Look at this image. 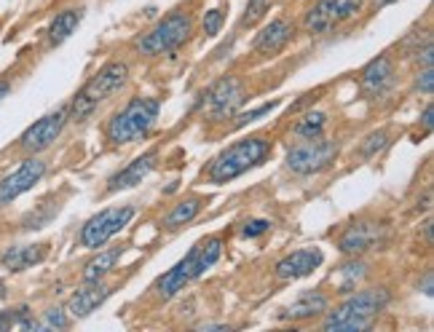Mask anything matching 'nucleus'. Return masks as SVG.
I'll return each mask as SVG.
<instances>
[{
    "instance_id": "36",
    "label": "nucleus",
    "mask_w": 434,
    "mask_h": 332,
    "mask_svg": "<svg viewBox=\"0 0 434 332\" xmlns=\"http://www.w3.org/2000/svg\"><path fill=\"white\" fill-rule=\"evenodd\" d=\"M8 89H11V86H8V81H0V102H3V97L8 94Z\"/></svg>"
},
{
    "instance_id": "22",
    "label": "nucleus",
    "mask_w": 434,
    "mask_h": 332,
    "mask_svg": "<svg viewBox=\"0 0 434 332\" xmlns=\"http://www.w3.org/2000/svg\"><path fill=\"white\" fill-rule=\"evenodd\" d=\"M367 276V265L362 263V260H354V263H346L344 268L338 271V276H332V282H335V287L338 292H354V289L360 287V282Z\"/></svg>"
},
{
    "instance_id": "34",
    "label": "nucleus",
    "mask_w": 434,
    "mask_h": 332,
    "mask_svg": "<svg viewBox=\"0 0 434 332\" xmlns=\"http://www.w3.org/2000/svg\"><path fill=\"white\" fill-rule=\"evenodd\" d=\"M432 116H434V107L426 105V110H423V126L426 129H432Z\"/></svg>"
},
{
    "instance_id": "3",
    "label": "nucleus",
    "mask_w": 434,
    "mask_h": 332,
    "mask_svg": "<svg viewBox=\"0 0 434 332\" xmlns=\"http://www.w3.org/2000/svg\"><path fill=\"white\" fill-rule=\"evenodd\" d=\"M129 81V64L126 62H107L105 67L91 76V81L73 97V102L67 105L73 121H86L97 107L105 99H110L116 91H121Z\"/></svg>"
},
{
    "instance_id": "10",
    "label": "nucleus",
    "mask_w": 434,
    "mask_h": 332,
    "mask_svg": "<svg viewBox=\"0 0 434 332\" xmlns=\"http://www.w3.org/2000/svg\"><path fill=\"white\" fill-rule=\"evenodd\" d=\"M244 97H247V91H244L239 78L228 76L204 91L198 107H201L204 113H210L215 121H220V118H231V116L244 105Z\"/></svg>"
},
{
    "instance_id": "19",
    "label": "nucleus",
    "mask_w": 434,
    "mask_h": 332,
    "mask_svg": "<svg viewBox=\"0 0 434 332\" xmlns=\"http://www.w3.org/2000/svg\"><path fill=\"white\" fill-rule=\"evenodd\" d=\"M322 311H327V295H322V292H303L298 300L290 303L279 317L292 319V321H303V319L319 317Z\"/></svg>"
},
{
    "instance_id": "25",
    "label": "nucleus",
    "mask_w": 434,
    "mask_h": 332,
    "mask_svg": "<svg viewBox=\"0 0 434 332\" xmlns=\"http://www.w3.org/2000/svg\"><path fill=\"white\" fill-rule=\"evenodd\" d=\"M41 330L38 321L30 319V308H16V311H6L0 314V330Z\"/></svg>"
},
{
    "instance_id": "15",
    "label": "nucleus",
    "mask_w": 434,
    "mask_h": 332,
    "mask_svg": "<svg viewBox=\"0 0 434 332\" xmlns=\"http://www.w3.org/2000/svg\"><path fill=\"white\" fill-rule=\"evenodd\" d=\"M156 158H158V153L150 151L145 155H140L135 158L129 166H123L121 172H116L110 180H107V191L110 193H116V191H126V188H135L137 182H142L148 177L150 172H153V166H156Z\"/></svg>"
},
{
    "instance_id": "5",
    "label": "nucleus",
    "mask_w": 434,
    "mask_h": 332,
    "mask_svg": "<svg viewBox=\"0 0 434 332\" xmlns=\"http://www.w3.org/2000/svg\"><path fill=\"white\" fill-rule=\"evenodd\" d=\"M161 102L156 97H137L107 121V139L113 145H129L148 134L158 121Z\"/></svg>"
},
{
    "instance_id": "13",
    "label": "nucleus",
    "mask_w": 434,
    "mask_h": 332,
    "mask_svg": "<svg viewBox=\"0 0 434 332\" xmlns=\"http://www.w3.org/2000/svg\"><path fill=\"white\" fill-rule=\"evenodd\" d=\"M386 242V226H381V223H373V220H360V223H354V226L346 228V233L341 236V252L344 255H362V252H367V249H375V247H381V244Z\"/></svg>"
},
{
    "instance_id": "37",
    "label": "nucleus",
    "mask_w": 434,
    "mask_h": 332,
    "mask_svg": "<svg viewBox=\"0 0 434 332\" xmlns=\"http://www.w3.org/2000/svg\"><path fill=\"white\" fill-rule=\"evenodd\" d=\"M201 330H228V327L225 324H204Z\"/></svg>"
},
{
    "instance_id": "26",
    "label": "nucleus",
    "mask_w": 434,
    "mask_h": 332,
    "mask_svg": "<svg viewBox=\"0 0 434 332\" xmlns=\"http://www.w3.org/2000/svg\"><path fill=\"white\" fill-rule=\"evenodd\" d=\"M325 123H327V116L325 113H308L306 118H300L298 126H295V137L300 139H314V137H322L325 132Z\"/></svg>"
},
{
    "instance_id": "28",
    "label": "nucleus",
    "mask_w": 434,
    "mask_h": 332,
    "mask_svg": "<svg viewBox=\"0 0 434 332\" xmlns=\"http://www.w3.org/2000/svg\"><path fill=\"white\" fill-rule=\"evenodd\" d=\"M67 324H70V317H67L62 308H48L43 321H38L41 330H65Z\"/></svg>"
},
{
    "instance_id": "20",
    "label": "nucleus",
    "mask_w": 434,
    "mask_h": 332,
    "mask_svg": "<svg viewBox=\"0 0 434 332\" xmlns=\"http://www.w3.org/2000/svg\"><path fill=\"white\" fill-rule=\"evenodd\" d=\"M48 252L46 244H30V247H11L6 255H3V265L8 271H25L35 263H41Z\"/></svg>"
},
{
    "instance_id": "27",
    "label": "nucleus",
    "mask_w": 434,
    "mask_h": 332,
    "mask_svg": "<svg viewBox=\"0 0 434 332\" xmlns=\"http://www.w3.org/2000/svg\"><path fill=\"white\" fill-rule=\"evenodd\" d=\"M269 11V0H250L247 3V11L241 16V27H255Z\"/></svg>"
},
{
    "instance_id": "16",
    "label": "nucleus",
    "mask_w": 434,
    "mask_h": 332,
    "mask_svg": "<svg viewBox=\"0 0 434 332\" xmlns=\"http://www.w3.org/2000/svg\"><path fill=\"white\" fill-rule=\"evenodd\" d=\"M110 292L113 289L107 287L105 282H100V279H94V282H86V287H81L75 292L70 303H67V311L73 314V317H89L91 311H97L102 303L110 298Z\"/></svg>"
},
{
    "instance_id": "33",
    "label": "nucleus",
    "mask_w": 434,
    "mask_h": 332,
    "mask_svg": "<svg viewBox=\"0 0 434 332\" xmlns=\"http://www.w3.org/2000/svg\"><path fill=\"white\" fill-rule=\"evenodd\" d=\"M416 89L423 91V94H432V91H434V70H432V67H423V73H419Z\"/></svg>"
},
{
    "instance_id": "31",
    "label": "nucleus",
    "mask_w": 434,
    "mask_h": 332,
    "mask_svg": "<svg viewBox=\"0 0 434 332\" xmlns=\"http://www.w3.org/2000/svg\"><path fill=\"white\" fill-rule=\"evenodd\" d=\"M276 107V102H266V105H260L257 110H250V113H244V116H239V121H236V126H247V123L257 121L260 116H266V113H271Z\"/></svg>"
},
{
    "instance_id": "17",
    "label": "nucleus",
    "mask_w": 434,
    "mask_h": 332,
    "mask_svg": "<svg viewBox=\"0 0 434 332\" xmlns=\"http://www.w3.org/2000/svg\"><path fill=\"white\" fill-rule=\"evenodd\" d=\"M394 83V64L389 57H378L365 70H362V91L367 97H381L386 94Z\"/></svg>"
},
{
    "instance_id": "9",
    "label": "nucleus",
    "mask_w": 434,
    "mask_h": 332,
    "mask_svg": "<svg viewBox=\"0 0 434 332\" xmlns=\"http://www.w3.org/2000/svg\"><path fill=\"white\" fill-rule=\"evenodd\" d=\"M362 11V0H316L314 6L306 11V30L311 35L330 32L332 27L344 25L348 19Z\"/></svg>"
},
{
    "instance_id": "4",
    "label": "nucleus",
    "mask_w": 434,
    "mask_h": 332,
    "mask_svg": "<svg viewBox=\"0 0 434 332\" xmlns=\"http://www.w3.org/2000/svg\"><path fill=\"white\" fill-rule=\"evenodd\" d=\"M269 153H271L269 139H263V137H247V139L233 142L231 148H225V151L212 161V166L207 169V174H210L212 182L223 185V182L236 180L239 174L250 172L255 166H260L269 158Z\"/></svg>"
},
{
    "instance_id": "35",
    "label": "nucleus",
    "mask_w": 434,
    "mask_h": 332,
    "mask_svg": "<svg viewBox=\"0 0 434 332\" xmlns=\"http://www.w3.org/2000/svg\"><path fill=\"white\" fill-rule=\"evenodd\" d=\"M423 292H426V295H432V271L426 273V279H423Z\"/></svg>"
},
{
    "instance_id": "23",
    "label": "nucleus",
    "mask_w": 434,
    "mask_h": 332,
    "mask_svg": "<svg viewBox=\"0 0 434 332\" xmlns=\"http://www.w3.org/2000/svg\"><path fill=\"white\" fill-rule=\"evenodd\" d=\"M121 247L116 249H105V252H100L97 257H91L89 263H86V268H83V282H94V279H102L113 265H116V260L121 257Z\"/></svg>"
},
{
    "instance_id": "29",
    "label": "nucleus",
    "mask_w": 434,
    "mask_h": 332,
    "mask_svg": "<svg viewBox=\"0 0 434 332\" xmlns=\"http://www.w3.org/2000/svg\"><path fill=\"white\" fill-rule=\"evenodd\" d=\"M381 148H386V132H375V134L367 137V142L362 145V155L370 158V155H375Z\"/></svg>"
},
{
    "instance_id": "21",
    "label": "nucleus",
    "mask_w": 434,
    "mask_h": 332,
    "mask_svg": "<svg viewBox=\"0 0 434 332\" xmlns=\"http://www.w3.org/2000/svg\"><path fill=\"white\" fill-rule=\"evenodd\" d=\"M78 25H81V8H67V11H62V14L54 16V22H51V27H48V41H51V46L65 43V41L75 32Z\"/></svg>"
},
{
    "instance_id": "14",
    "label": "nucleus",
    "mask_w": 434,
    "mask_h": 332,
    "mask_svg": "<svg viewBox=\"0 0 434 332\" xmlns=\"http://www.w3.org/2000/svg\"><path fill=\"white\" fill-rule=\"evenodd\" d=\"M322 249H298L292 255H287L285 260L276 263V276L282 282H295V279H303L308 273H314L319 265H322Z\"/></svg>"
},
{
    "instance_id": "1",
    "label": "nucleus",
    "mask_w": 434,
    "mask_h": 332,
    "mask_svg": "<svg viewBox=\"0 0 434 332\" xmlns=\"http://www.w3.org/2000/svg\"><path fill=\"white\" fill-rule=\"evenodd\" d=\"M389 303V289L373 287L354 292L351 298H346L335 311H330L325 319V330L327 332H362L373 327L378 314L386 308Z\"/></svg>"
},
{
    "instance_id": "8",
    "label": "nucleus",
    "mask_w": 434,
    "mask_h": 332,
    "mask_svg": "<svg viewBox=\"0 0 434 332\" xmlns=\"http://www.w3.org/2000/svg\"><path fill=\"white\" fill-rule=\"evenodd\" d=\"M135 217L132 207H110L102 209L100 214H94L91 220H86V226L81 228V244L86 249H100L105 247L116 233H121L129 226V220Z\"/></svg>"
},
{
    "instance_id": "6",
    "label": "nucleus",
    "mask_w": 434,
    "mask_h": 332,
    "mask_svg": "<svg viewBox=\"0 0 434 332\" xmlns=\"http://www.w3.org/2000/svg\"><path fill=\"white\" fill-rule=\"evenodd\" d=\"M191 30H194V19L188 14H169L153 30L145 32V38L137 41V51L145 54V57L169 54L191 38Z\"/></svg>"
},
{
    "instance_id": "24",
    "label": "nucleus",
    "mask_w": 434,
    "mask_h": 332,
    "mask_svg": "<svg viewBox=\"0 0 434 332\" xmlns=\"http://www.w3.org/2000/svg\"><path fill=\"white\" fill-rule=\"evenodd\" d=\"M198 212H201V201H198V198H188V201L177 204L175 209L166 214V217H164V228H180V226H185V223H191V220H194Z\"/></svg>"
},
{
    "instance_id": "7",
    "label": "nucleus",
    "mask_w": 434,
    "mask_h": 332,
    "mask_svg": "<svg viewBox=\"0 0 434 332\" xmlns=\"http://www.w3.org/2000/svg\"><path fill=\"white\" fill-rule=\"evenodd\" d=\"M338 155V142L325 139V137H314V139H303L287 153V166L295 174H316L322 169H327Z\"/></svg>"
},
{
    "instance_id": "30",
    "label": "nucleus",
    "mask_w": 434,
    "mask_h": 332,
    "mask_svg": "<svg viewBox=\"0 0 434 332\" xmlns=\"http://www.w3.org/2000/svg\"><path fill=\"white\" fill-rule=\"evenodd\" d=\"M223 11L220 8H212V11H207V16H204V32L207 35H217L220 32V27H223Z\"/></svg>"
},
{
    "instance_id": "32",
    "label": "nucleus",
    "mask_w": 434,
    "mask_h": 332,
    "mask_svg": "<svg viewBox=\"0 0 434 332\" xmlns=\"http://www.w3.org/2000/svg\"><path fill=\"white\" fill-rule=\"evenodd\" d=\"M269 228H271L269 220H250V223L244 226V230H241V233H244L247 239H255V236H263Z\"/></svg>"
},
{
    "instance_id": "12",
    "label": "nucleus",
    "mask_w": 434,
    "mask_h": 332,
    "mask_svg": "<svg viewBox=\"0 0 434 332\" xmlns=\"http://www.w3.org/2000/svg\"><path fill=\"white\" fill-rule=\"evenodd\" d=\"M43 174H46V161H41V158H27L8 177L0 180V207L11 204L14 198L27 193L30 188H35V182H41Z\"/></svg>"
},
{
    "instance_id": "38",
    "label": "nucleus",
    "mask_w": 434,
    "mask_h": 332,
    "mask_svg": "<svg viewBox=\"0 0 434 332\" xmlns=\"http://www.w3.org/2000/svg\"><path fill=\"white\" fill-rule=\"evenodd\" d=\"M375 6H389V3H394V0H373Z\"/></svg>"
},
{
    "instance_id": "18",
    "label": "nucleus",
    "mask_w": 434,
    "mask_h": 332,
    "mask_svg": "<svg viewBox=\"0 0 434 332\" xmlns=\"http://www.w3.org/2000/svg\"><path fill=\"white\" fill-rule=\"evenodd\" d=\"M292 35H295V25L290 22V19H273L266 30L257 35V41H255V51L257 54H276V51H282L290 41H292Z\"/></svg>"
},
{
    "instance_id": "2",
    "label": "nucleus",
    "mask_w": 434,
    "mask_h": 332,
    "mask_svg": "<svg viewBox=\"0 0 434 332\" xmlns=\"http://www.w3.org/2000/svg\"><path fill=\"white\" fill-rule=\"evenodd\" d=\"M220 252H223L220 236H210V239H201L198 244H194V249L182 257L172 271H166L164 276L153 284L156 295H158L161 300H172L180 289H185V284H191V282L198 279L207 268H212V265L217 263Z\"/></svg>"
},
{
    "instance_id": "11",
    "label": "nucleus",
    "mask_w": 434,
    "mask_h": 332,
    "mask_svg": "<svg viewBox=\"0 0 434 332\" xmlns=\"http://www.w3.org/2000/svg\"><path fill=\"white\" fill-rule=\"evenodd\" d=\"M67 118H70L67 105L60 107V110H54V113H48V116H43L41 121H35L30 129L22 134V148L30 151V153L46 151V148L54 145V139L62 134V129H65Z\"/></svg>"
}]
</instances>
